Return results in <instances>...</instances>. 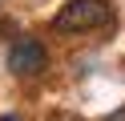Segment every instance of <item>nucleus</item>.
Returning <instances> with one entry per match:
<instances>
[{
  "label": "nucleus",
  "instance_id": "obj_1",
  "mask_svg": "<svg viewBox=\"0 0 125 121\" xmlns=\"http://www.w3.org/2000/svg\"><path fill=\"white\" fill-rule=\"evenodd\" d=\"M113 24V4L105 0H69L52 20V32H93Z\"/></svg>",
  "mask_w": 125,
  "mask_h": 121
},
{
  "label": "nucleus",
  "instance_id": "obj_2",
  "mask_svg": "<svg viewBox=\"0 0 125 121\" xmlns=\"http://www.w3.org/2000/svg\"><path fill=\"white\" fill-rule=\"evenodd\" d=\"M44 65H49V53L36 36H20L8 48V69L16 77H36V73H44Z\"/></svg>",
  "mask_w": 125,
  "mask_h": 121
},
{
  "label": "nucleus",
  "instance_id": "obj_3",
  "mask_svg": "<svg viewBox=\"0 0 125 121\" xmlns=\"http://www.w3.org/2000/svg\"><path fill=\"white\" fill-rule=\"evenodd\" d=\"M105 121H125V105H121V109H113V113H109Z\"/></svg>",
  "mask_w": 125,
  "mask_h": 121
},
{
  "label": "nucleus",
  "instance_id": "obj_4",
  "mask_svg": "<svg viewBox=\"0 0 125 121\" xmlns=\"http://www.w3.org/2000/svg\"><path fill=\"white\" fill-rule=\"evenodd\" d=\"M0 121H16V117H0Z\"/></svg>",
  "mask_w": 125,
  "mask_h": 121
}]
</instances>
